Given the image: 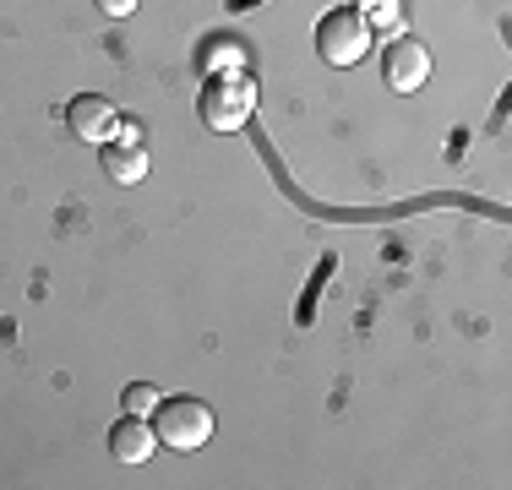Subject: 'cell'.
<instances>
[{
  "label": "cell",
  "mask_w": 512,
  "mask_h": 490,
  "mask_svg": "<svg viewBox=\"0 0 512 490\" xmlns=\"http://www.w3.org/2000/svg\"><path fill=\"white\" fill-rule=\"evenodd\" d=\"M148 420H153L158 447H175V452H197L213 436V409L202 398H158Z\"/></svg>",
  "instance_id": "1"
},
{
  "label": "cell",
  "mask_w": 512,
  "mask_h": 490,
  "mask_svg": "<svg viewBox=\"0 0 512 490\" xmlns=\"http://www.w3.org/2000/svg\"><path fill=\"white\" fill-rule=\"evenodd\" d=\"M365 49H371V22H365L355 6H338L316 22V55H322L327 66L349 71L365 60Z\"/></svg>",
  "instance_id": "2"
},
{
  "label": "cell",
  "mask_w": 512,
  "mask_h": 490,
  "mask_svg": "<svg viewBox=\"0 0 512 490\" xmlns=\"http://www.w3.org/2000/svg\"><path fill=\"white\" fill-rule=\"evenodd\" d=\"M197 115H202L207 131H240L256 115L251 77H207V88L197 98Z\"/></svg>",
  "instance_id": "3"
},
{
  "label": "cell",
  "mask_w": 512,
  "mask_h": 490,
  "mask_svg": "<svg viewBox=\"0 0 512 490\" xmlns=\"http://www.w3.org/2000/svg\"><path fill=\"white\" fill-rule=\"evenodd\" d=\"M425 77H431V49L420 39H409V33H387L382 44V82L393 93H414L425 88Z\"/></svg>",
  "instance_id": "4"
},
{
  "label": "cell",
  "mask_w": 512,
  "mask_h": 490,
  "mask_svg": "<svg viewBox=\"0 0 512 490\" xmlns=\"http://www.w3.org/2000/svg\"><path fill=\"white\" fill-rule=\"evenodd\" d=\"M115 126H120V115H115V104H109V98H99V93H77L66 104V131L77 142H109L115 137Z\"/></svg>",
  "instance_id": "5"
},
{
  "label": "cell",
  "mask_w": 512,
  "mask_h": 490,
  "mask_svg": "<svg viewBox=\"0 0 512 490\" xmlns=\"http://www.w3.org/2000/svg\"><path fill=\"white\" fill-rule=\"evenodd\" d=\"M99 164H104V175L115 180V186H137V180L148 175V147H142L137 137H109Z\"/></svg>",
  "instance_id": "6"
},
{
  "label": "cell",
  "mask_w": 512,
  "mask_h": 490,
  "mask_svg": "<svg viewBox=\"0 0 512 490\" xmlns=\"http://www.w3.org/2000/svg\"><path fill=\"white\" fill-rule=\"evenodd\" d=\"M197 71L202 77H246V44L229 39V33H213L197 49Z\"/></svg>",
  "instance_id": "7"
},
{
  "label": "cell",
  "mask_w": 512,
  "mask_h": 490,
  "mask_svg": "<svg viewBox=\"0 0 512 490\" xmlns=\"http://www.w3.org/2000/svg\"><path fill=\"white\" fill-rule=\"evenodd\" d=\"M153 447H158V436H153V425L142 420V414H126V420L109 431V452H115V463H148Z\"/></svg>",
  "instance_id": "8"
},
{
  "label": "cell",
  "mask_w": 512,
  "mask_h": 490,
  "mask_svg": "<svg viewBox=\"0 0 512 490\" xmlns=\"http://www.w3.org/2000/svg\"><path fill=\"white\" fill-rule=\"evenodd\" d=\"M355 11L371 28H382V33H393L398 22H404V0H355Z\"/></svg>",
  "instance_id": "9"
},
{
  "label": "cell",
  "mask_w": 512,
  "mask_h": 490,
  "mask_svg": "<svg viewBox=\"0 0 512 490\" xmlns=\"http://www.w3.org/2000/svg\"><path fill=\"white\" fill-rule=\"evenodd\" d=\"M158 398H164V392H158L153 382H131L126 392H120V403H126V414H142V420H148V414L158 409Z\"/></svg>",
  "instance_id": "10"
},
{
  "label": "cell",
  "mask_w": 512,
  "mask_h": 490,
  "mask_svg": "<svg viewBox=\"0 0 512 490\" xmlns=\"http://www.w3.org/2000/svg\"><path fill=\"white\" fill-rule=\"evenodd\" d=\"M99 6L109 11V17H131V11L142 6V0H99Z\"/></svg>",
  "instance_id": "11"
}]
</instances>
